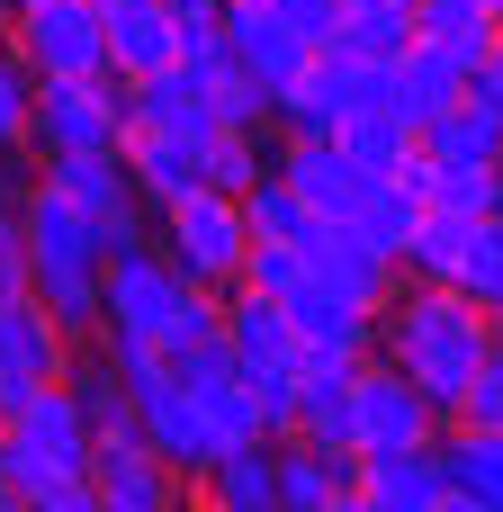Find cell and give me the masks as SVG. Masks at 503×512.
<instances>
[{"label":"cell","mask_w":503,"mask_h":512,"mask_svg":"<svg viewBox=\"0 0 503 512\" xmlns=\"http://www.w3.org/2000/svg\"><path fill=\"white\" fill-rule=\"evenodd\" d=\"M441 459H450V486L459 495H477L486 512H503V432L459 423V441H441Z\"/></svg>","instance_id":"cell-27"},{"label":"cell","mask_w":503,"mask_h":512,"mask_svg":"<svg viewBox=\"0 0 503 512\" xmlns=\"http://www.w3.org/2000/svg\"><path fill=\"white\" fill-rule=\"evenodd\" d=\"M468 99H486V108L503 117V36H495V54H486L477 72H468Z\"/></svg>","instance_id":"cell-39"},{"label":"cell","mask_w":503,"mask_h":512,"mask_svg":"<svg viewBox=\"0 0 503 512\" xmlns=\"http://www.w3.org/2000/svg\"><path fill=\"white\" fill-rule=\"evenodd\" d=\"M414 441H441V405L396 360H360V378H351V459L360 450H414Z\"/></svg>","instance_id":"cell-10"},{"label":"cell","mask_w":503,"mask_h":512,"mask_svg":"<svg viewBox=\"0 0 503 512\" xmlns=\"http://www.w3.org/2000/svg\"><path fill=\"white\" fill-rule=\"evenodd\" d=\"M198 495H216L225 512H279V450H270V432L261 441H225L216 468L198 477Z\"/></svg>","instance_id":"cell-21"},{"label":"cell","mask_w":503,"mask_h":512,"mask_svg":"<svg viewBox=\"0 0 503 512\" xmlns=\"http://www.w3.org/2000/svg\"><path fill=\"white\" fill-rule=\"evenodd\" d=\"M0 9H36V0H0Z\"/></svg>","instance_id":"cell-46"},{"label":"cell","mask_w":503,"mask_h":512,"mask_svg":"<svg viewBox=\"0 0 503 512\" xmlns=\"http://www.w3.org/2000/svg\"><path fill=\"white\" fill-rule=\"evenodd\" d=\"M18 162H27V144H0V198H27V171Z\"/></svg>","instance_id":"cell-41"},{"label":"cell","mask_w":503,"mask_h":512,"mask_svg":"<svg viewBox=\"0 0 503 512\" xmlns=\"http://www.w3.org/2000/svg\"><path fill=\"white\" fill-rule=\"evenodd\" d=\"M279 9H288L315 45H333V27H342V9H351V0H279Z\"/></svg>","instance_id":"cell-38"},{"label":"cell","mask_w":503,"mask_h":512,"mask_svg":"<svg viewBox=\"0 0 503 512\" xmlns=\"http://www.w3.org/2000/svg\"><path fill=\"white\" fill-rule=\"evenodd\" d=\"M333 45H351V54H369V63H405V45H414V9H342V27H333Z\"/></svg>","instance_id":"cell-32"},{"label":"cell","mask_w":503,"mask_h":512,"mask_svg":"<svg viewBox=\"0 0 503 512\" xmlns=\"http://www.w3.org/2000/svg\"><path fill=\"white\" fill-rule=\"evenodd\" d=\"M9 297H27V216H18V198H0V306Z\"/></svg>","instance_id":"cell-36"},{"label":"cell","mask_w":503,"mask_h":512,"mask_svg":"<svg viewBox=\"0 0 503 512\" xmlns=\"http://www.w3.org/2000/svg\"><path fill=\"white\" fill-rule=\"evenodd\" d=\"M468 72H477L468 54H450L441 36H423V27H414V45H405V63H396V108H405L414 126H432L441 108H459V99H468Z\"/></svg>","instance_id":"cell-20"},{"label":"cell","mask_w":503,"mask_h":512,"mask_svg":"<svg viewBox=\"0 0 503 512\" xmlns=\"http://www.w3.org/2000/svg\"><path fill=\"white\" fill-rule=\"evenodd\" d=\"M297 135H342L360 108H396V63H369L351 45H315V63L270 99Z\"/></svg>","instance_id":"cell-7"},{"label":"cell","mask_w":503,"mask_h":512,"mask_svg":"<svg viewBox=\"0 0 503 512\" xmlns=\"http://www.w3.org/2000/svg\"><path fill=\"white\" fill-rule=\"evenodd\" d=\"M225 9H234V0H225Z\"/></svg>","instance_id":"cell-49"},{"label":"cell","mask_w":503,"mask_h":512,"mask_svg":"<svg viewBox=\"0 0 503 512\" xmlns=\"http://www.w3.org/2000/svg\"><path fill=\"white\" fill-rule=\"evenodd\" d=\"M459 423H486V432H503V324H495V342H486V360H477V378H468Z\"/></svg>","instance_id":"cell-35"},{"label":"cell","mask_w":503,"mask_h":512,"mask_svg":"<svg viewBox=\"0 0 503 512\" xmlns=\"http://www.w3.org/2000/svg\"><path fill=\"white\" fill-rule=\"evenodd\" d=\"M342 144H351V162H369V171L387 180V171H414V144H423V126H414L405 108H360V117L342 126Z\"/></svg>","instance_id":"cell-25"},{"label":"cell","mask_w":503,"mask_h":512,"mask_svg":"<svg viewBox=\"0 0 503 512\" xmlns=\"http://www.w3.org/2000/svg\"><path fill=\"white\" fill-rule=\"evenodd\" d=\"M90 450H99V432H90V414H81V396L63 378L36 387V396H18L0 414V477L27 504H45L63 486H90Z\"/></svg>","instance_id":"cell-4"},{"label":"cell","mask_w":503,"mask_h":512,"mask_svg":"<svg viewBox=\"0 0 503 512\" xmlns=\"http://www.w3.org/2000/svg\"><path fill=\"white\" fill-rule=\"evenodd\" d=\"M351 9H387V0H351ZM396 9H414V0H396Z\"/></svg>","instance_id":"cell-45"},{"label":"cell","mask_w":503,"mask_h":512,"mask_svg":"<svg viewBox=\"0 0 503 512\" xmlns=\"http://www.w3.org/2000/svg\"><path fill=\"white\" fill-rule=\"evenodd\" d=\"M90 486H99V504H108V512H180V468H171L135 423L99 432V450H90Z\"/></svg>","instance_id":"cell-14"},{"label":"cell","mask_w":503,"mask_h":512,"mask_svg":"<svg viewBox=\"0 0 503 512\" xmlns=\"http://www.w3.org/2000/svg\"><path fill=\"white\" fill-rule=\"evenodd\" d=\"M99 324H108V342L180 351V342L216 333V324H225V306H216V288L180 279V261H171V252L126 243V252H108V315H99Z\"/></svg>","instance_id":"cell-3"},{"label":"cell","mask_w":503,"mask_h":512,"mask_svg":"<svg viewBox=\"0 0 503 512\" xmlns=\"http://www.w3.org/2000/svg\"><path fill=\"white\" fill-rule=\"evenodd\" d=\"M72 369V333L54 324V306L27 288V297H9L0 306V414L18 405V396H36V387H54Z\"/></svg>","instance_id":"cell-13"},{"label":"cell","mask_w":503,"mask_h":512,"mask_svg":"<svg viewBox=\"0 0 503 512\" xmlns=\"http://www.w3.org/2000/svg\"><path fill=\"white\" fill-rule=\"evenodd\" d=\"M45 180H54L63 198H81V207L108 225V252L144 243V189H135L126 153H63V162H45Z\"/></svg>","instance_id":"cell-16"},{"label":"cell","mask_w":503,"mask_h":512,"mask_svg":"<svg viewBox=\"0 0 503 512\" xmlns=\"http://www.w3.org/2000/svg\"><path fill=\"white\" fill-rule=\"evenodd\" d=\"M414 189H423L432 207H468V216L495 207V171H486V162H432V153H414Z\"/></svg>","instance_id":"cell-33"},{"label":"cell","mask_w":503,"mask_h":512,"mask_svg":"<svg viewBox=\"0 0 503 512\" xmlns=\"http://www.w3.org/2000/svg\"><path fill=\"white\" fill-rule=\"evenodd\" d=\"M162 252L180 261V279H198V288H234V279H243V261H252L243 189L198 180V189L162 198Z\"/></svg>","instance_id":"cell-6"},{"label":"cell","mask_w":503,"mask_h":512,"mask_svg":"<svg viewBox=\"0 0 503 512\" xmlns=\"http://www.w3.org/2000/svg\"><path fill=\"white\" fill-rule=\"evenodd\" d=\"M180 512H225V504L216 495H180Z\"/></svg>","instance_id":"cell-43"},{"label":"cell","mask_w":503,"mask_h":512,"mask_svg":"<svg viewBox=\"0 0 503 512\" xmlns=\"http://www.w3.org/2000/svg\"><path fill=\"white\" fill-rule=\"evenodd\" d=\"M27 144L45 162H63V153H117L126 144V90H108V72H90V81H36Z\"/></svg>","instance_id":"cell-8"},{"label":"cell","mask_w":503,"mask_h":512,"mask_svg":"<svg viewBox=\"0 0 503 512\" xmlns=\"http://www.w3.org/2000/svg\"><path fill=\"white\" fill-rule=\"evenodd\" d=\"M279 180H288L315 216H360V207H369V189H378V171H369V162H351V144H342V135H297V144L279 153Z\"/></svg>","instance_id":"cell-17"},{"label":"cell","mask_w":503,"mask_h":512,"mask_svg":"<svg viewBox=\"0 0 503 512\" xmlns=\"http://www.w3.org/2000/svg\"><path fill=\"white\" fill-rule=\"evenodd\" d=\"M486 342H495V324H486L450 279L405 288V297H396V315L378 324V360H396V369H405L441 414H459V405H468V378H477Z\"/></svg>","instance_id":"cell-2"},{"label":"cell","mask_w":503,"mask_h":512,"mask_svg":"<svg viewBox=\"0 0 503 512\" xmlns=\"http://www.w3.org/2000/svg\"><path fill=\"white\" fill-rule=\"evenodd\" d=\"M0 512H36V504H27V495H18V486H9V477H0Z\"/></svg>","instance_id":"cell-42"},{"label":"cell","mask_w":503,"mask_h":512,"mask_svg":"<svg viewBox=\"0 0 503 512\" xmlns=\"http://www.w3.org/2000/svg\"><path fill=\"white\" fill-rule=\"evenodd\" d=\"M162 360L180 369V387L198 396V414L216 423V441H261V405H252V378H243V360H234L225 324H216V333H198V342H180V351H162Z\"/></svg>","instance_id":"cell-11"},{"label":"cell","mask_w":503,"mask_h":512,"mask_svg":"<svg viewBox=\"0 0 503 512\" xmlns=\"http://www.w3.org/2000/svg\"><path fill=\"white\" fill-rule=\"evenodd\" d=\"M225 342H234V360H243V378H252V405H261V432L270 441H288L297 432V378H306V342L288 333V315L252 288V279H234L225 288Z\"/></svg>","instance_id":"cell-5"},{"label":"cell","mask_w":503,"mask_h":512,"mask_svg":"<svg viewBox=\"0 0 503 512\" xmlns=\"http://www.w3.org/2000/svg\"><path fill=\"white\" fill-rule=\"evenodd\" d=\"M27 108H36V72H27V54L0 36V144H27Z\"/></svg>","instance_id":"cell-34"},{"label":"cell","mask_w":503,"mask_h":512,"mask_svg":"<svg viewBox=\"0 0 503 512\" xmlns=\"http://www.w3.org/2000/svg\"><path fill=\"white\" fill-rule=\"evenodd\" d=\"M225 45H234V63H243L270 99H279V90L315 63V36H306L279 0H234V9H225Z\"/></svg>","instance_id":"cell-15"},{"label":"cell","mask_w":503,"mask_h":512,"mask_svg":"<svg viewBox=\"0 0 503 512\" xmlns=\"http://www.w3.org/2000/svg\"><path fill=\"white\" fill-rule=\"evenodd\" d=\"M351 486H360L378 512H441V495H450V459H441V441H414V450H360Z\"/></svg>","instance_id":"cell-18"},{"label":"cell","mask_w":503,"mask_h":512,"mask_svg":"<svg viewBox=\"0 0 503 512\" xmlns=\"http://www.w3.org/2000/svg\"><path fill=\"white\" fill-rule=\"evenodd\" d=\"M243 225H252V243H279V252H297L306 243V225H315V207L270 171V180H252L243 189Z\"/></svg>","instance_id":"cell-28"},{"label":"cell","mask_w":503,"mask_h":512,"mask_svg":"<svg viewBox=\"0 0 503 512\" xmlns=\"http://www.w3.org/2000/svg\"><path fill=\"white\" fill-rule=\"evenodd\" d=\"M99 27H108V72L117 81H153L180 63V27L162 0H99Z\"/></svg>","instance_id":"cell-19"},{"label":"cell","mask_w":503,"mask_h":512,"mask_svg":"<svg viewBox=\"0 0 503 512\" xmlns=\"http://www.w3.org/2000/svg\"><path fill=\"white\" fill-rule=\"evenodd\" d=\"M36 512H108V504H99V486H63V495H45Z\"/></svg>","instance_id":"cell-40"},{"label":"cell","mask_w":503,"mask_h":512,"mask_svg":"<svg viewBox=\"0 0 503 512\" xmlns=\"http://www.w3.org/2000/svg\"><path fill=\"white\" fill-rule=\"evenodd\" d=\"M351 378H360V360H306V378H297V441L351 450Z\"/></svg>","instance_id":"cell-22"},{"label":"cell","mask_w":503,"mask_h":512,"mask_svg":"<svg viewBox=\"0 0 503 512\" xmlns=\"http://www.w3.org/2000/svg\"><path fill=\"white\" fill-rule=\"evenodd\" d=\"M486 9H495V0H486Z\"/></svg>","instance_id":"cell-48"},{"label":"cell","mask_w":503,"mask_h":512,"mask_svg":"<svg viewBox=\"0 0 503 512\" xmlns=\"http://www.w3.org/2000/svg\"><path fill=\"white\" fill-rule=\"evenodd\" d=\"M468 234H477L468 207H432V198H423V225H414V243H405V270H414V279H459Z\"/></svg>","instance_id":"cell-26"},{"label":"cell","mask_w":503,"mask_h":512,"mask_svg":"<svg viewBox=\"0 0 503 512\" xmlns=\"http://www.w3.org/2000/svg\"><path fill=\"white\" fill-rule=\"evenodd\" d=\"M18 216H27V288L54 306V324L72 342L99 333V315H108V225L81 198H63L54 180H36L18 198Z\"/></svg>","instance_id":"cell-1"},{"label":"cell","mask_w":503,"mask_h":512,"mask_svg":"<svg viewBox=\"0 0 503 512\" xmlns=\"http://www.w3.org/2000/svg\"><path fill=\"white\" fill-rule=\"evenodd\" d=\"M297 252L315 261V279H324V288H342V297H351V306H369V315L396 297V252H387V243H369V225H360V216H315Z\"/></svg>","instance_id":"cell-12"},{"label":"cell","mask_w":503,"mask_h":512,"mask_svg":"<svg viewBox=\"0 0 503 512\" xmlns=\"http://www.w3.org/2000/svg\"><path fill=\"white\" fill-rule=\"evenodd\" d=\"M414 153H432V162H486V171H495L503 162V117L486 99H459V108H441V117L423 126Z\"/></svg>","instance_id":"cell-24"},{"label":"cell","mask_w":503,"mask_h":512,"mask_svg":"<svg viewBox=\"0 0 503 512\" xmlns=\"http://www.w3.org/2000/svg\"><path fill=\"white\" fill-rule=\"evenodd\" d=\"M495 18H503V0H495Z\"/></svg>","instance_id":"cell-47"},{"label":"cell","mask_w":503,"mask_h":512,"mask_svg":"<svg viewBox=\"0 0 503 512\" xmlns=\"http://www.w3.org/2000/svg\"><path fill=\"white\" fill-rule=\"evenodd\" d=\"M486 216H495V225H503V162H495V207H486Z\"/></svg>","instance_id":"cell-44"},{"label":"cell","mask_w":503,"mask_h":512,"mask_svg":"<svg viewBox=\"0 0 503 512\" xmlns=\"http://www.w3.org/2000/svg\"><path fill=\"white\" fill-rule=\"evenodd\" d=\"M486 324H503V225L495 216H477V234H468V261H459V279H450Z\"/></svg>","instance_id":"cell-31"},{"label":"cell","mask_w":503,"mask_h":512,"mask_svg":"<svg viewBox=\"0 0 503 512\" xmlns=\"http://www.w3.org/2000/svg\"><path fill=\"white\" fill-rule=\"evenodd\" d=\"M63 387L81 396V414H90V432H117V423H135V405H126V369H117V351H90V360H72V369H63Z\"/></svg>","instance_id":"cell-29"},{"label":"cell","mask_w":503,"mask_h":512,"mask_svg":"<svg viewBox=\"0 0 503 512\" xmlns=\"http://www.w3.org/2000/svg\"><path fill=\"white\" fill-rule=\"evenodd\" d=\"M342 495H351V450H315V441L288 432V450H279V512H324Z\"/></svg>","instance_id":"cell-23"},{"label":"cell","mask_w":503,"mask_h":512,"mask_svg":"<svg viewBox=\"0 0 503 512\" xmlns=\"http://www.w3.org/2000/svg\"><path fill=\"white\" fill-rule=\"evenodd\" d=\"M360 225H369V243H387V252L405 261V243H414V225H423V189H414V171H387V180L369 189Z\"/></svg>","instance_id":"cell-30"},{"label":"cell","mask_w":503,"mask_h":512,"mask_svg":"<svg viewBox=\"0 0 503 512\" xmlns=\"http://www.w3.org/2000/svg\"><path fill=\"white\" fill-rule=\"evenodd\" d=\"M9 45L27 54L36 81H90V72H108L99 0H36V9H9Z\"/></svg>","instance_id":"cell-9"},{"label":"cell","mask_w":503,"mask_h":512,"mask_svg":"<svg viewBox=\"0 0 503 512\" xmlns=\"http://www.w3.org/2000/svg\"><path fill=\"white\" fill-rule=\"evenodd\" d=\"M171 9V27H180V45H207L216 27H225V0H162Z\"/></svg>","instance_id":"cell-37"}]
</instances>
